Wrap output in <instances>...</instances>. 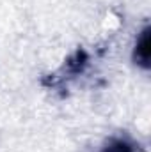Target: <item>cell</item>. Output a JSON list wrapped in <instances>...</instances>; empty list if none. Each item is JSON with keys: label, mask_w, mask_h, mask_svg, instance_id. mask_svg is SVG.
I'll return each instance as SVG.
<instances>
[{"label": "cell", "mask_w": 151, "mask_h": 152, "mask_svg": "<svg viewBox=\"0 0 151 152\" xmlns=\"http://www.w3.org/2000/svg\"><path fill=\"white\" fill-rule=\"evenodd\" d=\"M135 58H137L139 64H142L144 67L150 66V30H148V28L141 34V37H139V41H137Z\"/></svg>", "instance_id": "obj_1"}]
</instances>
